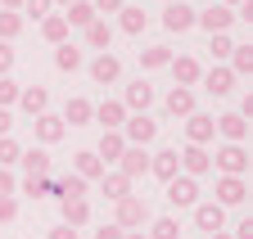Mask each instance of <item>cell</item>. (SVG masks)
Returning a JSON list of instances; mask_svg holds the SVG:
<instances>
[{"instance_id": "obj_1", "label": "cell", "mask_w": 253, "mask_h": 239, "mask_svg": "<svg viewBox=\"0 0 253 239\" xmlns=\"http://www.w3.org/2000/svg\"><path fill=\"white\" fill-rule=\"evenodd\" d=\"M149 221H154V212H149V203H145L140 194H126V199L113 203V226H118V230H140V226H149Z\"/></svg>"}, {"instance_id": "obj_2", "label": "cell", "mask_w": 253, "mask_h": 239, "mask_svg": "<svg viewBox=\"0 0 253 239\" xmlns=\"http://www.w3.org/2000/svg\"><path fill=\"white\" fill-rule=\"evenodd\" d=\"M154 136H158V122H154L149 113H126V122H122V140L126 144H140L145 149Z\"/></svg>"}, {"instance_id": "obj_3", "label": "cell", "mask_w": 253, "mask_h": 239, "mask_svg": "<svg viewBox=\"0 0 253 239\" xmlns=\"http://www.w3.org/2000/svg\"><path fill=\"white\" fill-rule=\"evenodd\" d=\"M176 163H181V176H190V181H199V176L212 171V154L199 149V144H185L181 154H176Z\"/></svg>"}, {"instance_id": "obj_4", "label": "cell", "mask_w": 253, "mask_h": 239, "mask_svg": "<svg viewBox=\"0 0 253 239\" xmlns=\"http://www.w3.org/2000/svg\"><path fill=\"white\" fill-rule=\"evenodd\" d=\"M212 163H217L221 176H244L249 171V149L244 144H221L217 154H212Z\"/></svg>"}, {"instance_id": "obj_5", "label": "cell", "mask_w": 253, "mask_h": 239, "mask_svg": "<svg viewBox=\"0 0 253 239\" xmlns=\"http://www.w3.org/2000/svg\"><path fill=\"white\" fill-rule=\"evenodd\" d=\"M217 199V207H240L244 199H249V181H244V176H217V190H212Z\"/></svg>"}, {"instance_id": "obj_6", "label": "cell", "mask_w": 253, "mask_h": 239, "mask_svg": "<svg viewBox=\"0 0 253 239\" xmlns=\"http://www.w3.org/2000/svg\"><path fill=\"white\" fill-rule=\"evenodd\" d=\"M118 171L126 176V181H140V176H149V149L126 144V149H122V158H118Z\"/></svg>"}, {"instance_id": "obj_7", "label": "cell", "mask_w": 253, "mask_h": 239, "mask_svg": "<svg viewBox=\"0 0 253 239\" xmlns=\"http://www.w3.org/2000/svg\"><path fill=\"white\" fill-rule=\"evenodd\" d=\"M168 203L172 207H195L199 203V181H190V176H172V181H168Z\"/></svg>"}, {"instance_id": "obj_8", "label": "cell", "mask_w": 253, "mask_h": 239, "mask_svg": "<svg viewBox=\"0 0 253 239\" xmlns=\"http://www.w3.org/2000/svg\"><path fill=\"white\" fill-rule=\"evenodd\" d=\"M32 131H37L41 144H59L63 136H68V127H63V117H59V113H41V117H32Z\"/></svg>"}, {"instance_id": "obj_9", "label": "cell", "mask_w": 253, "mask_h": 239, "mask_svg": "<svg viewBox=\"0 0 253 239\" xmlns=\"http://www.w3.org/2000/svg\"><path fill=\"white\" fill-rule=\"evenodd\" d=\"M195 23L204 27V32H208V36H221V32H226V27L235 23V14H231L226 5H208L204 14H195Z\"/></svg>"}, {"instance_id": "obj_10", "label": "cell", "mask_w": 253, "mask_h": 239, "mask_svg": "<svg viewBox=\"0 0 253 239\" xmlns=\"http://www.w3.org/2000/svg\"><path fill=\"white\" fill-rule=\"evenodd\" d=\"M212 127H217V136L226 140V144H244V136H249V122L240 113H221V117H212Z\"/></svg>"}, {"instance_id": "obj_11", "label": "cell", "mask_w": 253, "mask_h": 239, "mask_svg": "<svg viewBox=\"0 0 253 239\" xmlns=\"http://www.w3.org/2000/svg\"><path fill=\"white\" fill-rule=\"evenodd\" d=\"M149 176H158V181H172V176H181V163H176V149H158V154H149Z\"/></svg>"}, {"instance_id": "obj_12", "label": "cell", "mask_w": 253, "mask_h": 239, "mask_svg": "<svg viewBox=\"0 0 253 239\" xmlns=\"http://www.w3.org/2000/svg\"><path fill=\"white\" fill-rule=\"evenodd\" d=\"M212 136H217V127H212V117H208V113H190V117H185V140H190V144H199V149H204Z\"/></svg>"}, {"instance_id": "obj_13", "label": "cell", "mask_w": 253, "mask_h": 239, "mask_svg": "<svg viewBox=\"0 0 253 239\" xmlns=\"http://www.w3.org/2000/svg\"><path fill=\"white\" fill-rule=\"evenodd\" d=\"M195 226L217 235V230H226V207H217V203H195Z\"/></svg>"}, {"instance_id": "obj_14", "label": "cell", "mask_w": 253, "mask_h": 239, "mask_svg": "<svg viewBox=\"0 0 253 239\" xmlns=\"http://www.w3.org/2000/svg\"><path fill=\"white\" fill-rule=\"evenodd\" d=\"M199 81H204V91H208V95H217V100L235 91V72H231V68H208Z\"/></svg>"}, {"instance_id": "obj_15", "label": "cell", "mask_w": 253, "mask_h": 239, "mask_svg": "<svg viewBox=\"0 0 253 239\" xmlns=\"http://www.w3.org/2000/svg\"><path fill=\"white\" fill-rule=\"evenodd\" d=\"M154 104V86L149 81H131V86H126V95H122V108L126 113H145Z\"/></svg>"}, {"instance_id": "obj_16", "label": "cell", "mask_w": 253, "mask_h": 239, "mask_svg": "<svg viewBox=\"0 0 253 239\" xmlns=\"http://www.w3.org/2000/svg\"><path fill=\"white\" fill-rule=\"evenodd\" d=\"M18 104L27 117H41V113H50V91L45 86H27V91H18Z\"/></svg>"}, {"instance_id": "obj_17", "label": "cell", "mask_w": 253, "mask_h": 239, "mask_svg": "<svg viewBox=\"0 0 253 239\" xmlns=\"http://www.w3.org/2000/svg\"><path fill=\"white\" fill-rule=\"evenodd\" d=\"M95 122H100L104 131H122V122H126L122 100H104V104H95Z\"/></svg>"}, {"instance_id": "obj_18", "label": "cell", "mask_w": 253, "mask_h": 239, "mask_svg": "<svg viewBox=\"0 0 253 239\" xmlns=\"http://www.w3.org/2000/svg\"><path fill=\"white\" fill-rule=\"evenodd\" d=\"M172 77H176V86H195L204 77V64L195 54H181V59H172Z\"/></svg>"}, {"instance_id": "obj_19", "label": "cell", "mask_w": 253, "mask_h": 239, "mask_svg": "<svg viewBox=\"0 0 253 239\" xmlns=\"http://www.w3.org/2000/svg\"><path fill=\"white\" fill-rule=\"evenodd\" d=\"M73 176H82L86 185H90V181H100V176H104V163L95 158V149H82V154L73 158Z\"/></svg>"}, {"instance_id": "obj_20", "label": "cell", "mask_w": 253, "mask_h": 239, "mask_svg": "<svg viewBox=\"0 0 253 239\" xmlns=\"http://www.w3.org/2000/svg\"><path fill=\"white\" fill-rule=\"evenodd\" d=\"M163 27H168V32H190V27H195V9H190L185 0L168 5V14H163Z\"/></svg>"}, {"instance_id": "obj_21", "label": "cell", "mask_w": 253, "mask_h": 239, "mask_svg": "<svg viewBox=\"0 0 253 239\" xmlns=\"http://www.w3.org/2000/svg\"><path fill=\"white\" fill-rule=\"evenodd\" d=\"M163 104H168L172 117H190V113H195V91H190V86H172Z\"/></svg>"}, {"instance_id": "obj_22", "label": "cell", "mask_w": 253, "mask_h": 239, "mask_svg": "<svg viewBox=\"0 0 253 239\" xmlns=\"http://www.w3.org/2000/svg\"><path fill=\"white\" fill-rule=\"evenodd\" d=\"M118 27H122L126 36H140L145 27H149V14L136 9V5H122V9H118Z\"/></svg>"}, {"instance_id": "obj_23", "label": "cell", "mask_w": 253, "mask_h": 239, "mask_svg": "<svg viewBox=\"0 0 253 239\" xmlns=\"http://www.w3.org/2000/svg\"><path fill=\"white\" fill-rule=\"evenodd\" d=\"M59 207H63V226H73V230H82L90 221V203L86 199H59Z\"/></svg>"}, {"instance_id": "obj_24", "label": "cell", "mask_w": 253, "mask_h": 239, "mask_svg": "<svg viewBox=\"0 0 253 239\" xmlns=\"http://www.w3.org/2000/svg\"><path fill=\"white\" fill-rule=\"evenodd\" d=\"M122 77V64L113 54H100V59H90V81H100V86H109V81H118Z\"/></svg>"}, {"instance_id": "obj_25", "label": "cell", "mask_w": 253, "mask_h": 239, "mask_svg": "<svg viewBox=\"0 0 253 239\" xmlns=\"http://www.w3.org/2000/svg\"><path fill=\"white\" fill-rule=\"evenodd\" d=\"M82 32H86V45H90V50H100V54H109V45H113V27H109L104 18H95L90 27H82Z\"/></svg>"}, {"instance_id": "obj_26", "label": "cell", "mask_w": 253, "mask_h": 239, "mask_svg": "<svg viewBox=\"0 0 253 239\" xmlns=\"http://www.w3.org/2000/svg\"><path fill=\"white\" fill-rule=\"evenodd\" d=\"M90 117H95V104L77 95V100H68V108H63V127H86Z\"/></svg>"}, {"instance_id": "obj_27", "label": "cell", "mask_w": 253, "mask_h": 239, "mask_svg": "<svg viewBox=\"0 0 253 239\" xmlns=\"http://www.w3.org/2000/svg\"><path fill=\"white\" fill-rule=\"evenodd\" d=\"M41 36L50 45H68V23H63V14H45L41 18Z\"/></svg>"}, {"instance_id": "obj_28", "label": "cell", "mask_w": 253, "mask_h": 239, "mask_svg": "<svg viewBox=\"0 0 253 239\" xmlns=\"http://www.w3.org/2000/svg\"><path fill=\"white\" fill-rule=\"evenodd\" d=\"M122 149H126V140H122V131H104V140H100V149H95V158H100V163H118V158H122Z\"/></svg>"}, {"instance_id": "obj_29", "label": "cell", "mask_w": 253, "mask_h": 239, "mask_svg": "<svg viewBox=\"0 0 253 239\" xmlns=\"http://www.w3.org/2000/svg\"><path fill=\"white\" fill-rule=\"evenodd\" d=\"M23 171L27 176H50V154H45V149H23Z\"/></svg>"}, {"instance_id": "obj_30", "label": "cell", "mask_w": 253, "mask_h": 239, "mask_svg": "<svg viewBox=\"0 0 253 239\" xmlns=\"http://www.w3.org/2000/svg\"><path fill=\"white\" fill-rule=\"evenodd\" d=\"M100 181H104V199H109V203H118V199H126V194H131V181H126L122 171H104Z\"/></svg>"}, {"instance_id": "obj_31", "label": "cell", "mask_w": 253, "mask_h": 239, "mask_svg": "<svg viewBox=\"0 0 253 239\" xmlns=\"http://www.w3.org/2000/svg\"><path fill=\"white\" fill-rule=\"evenodd\" d=\"M95 18H100V14L90 9V0H77V5H68V14H63V23H68V27H90Z\"/></svg>"}, {"instance_id": "obj_32", "label": "cell", "mask_w": 253, "mask_h": 239, "mask_svg": "<svg viewBox=\"0 0 253 239\" xmlns=\"http://www.w3.org/2000/svg\"><path fill=\"white\" fill-rule=\"evenodd\" d=\"M145 239H181V221L176 217H154Z\"/></svg>"}, {"instance_id": "obj_33", "label": "cell", "mask_w": 253, "mask_h": 239, "mask_svg": "<svg viewBox=\"0 0 253 239\" xmlns=\"http://www.w3.org/2000/svg\"><path fill=\"white\" fill-rule=\"evenodd\" d=\"M82 64H86V59H82L77 45H59V50H54V68H59V72H77Z\"/></svg>"}, {"instance_id": "obj_34", "label": "cell", "mask_w": 253, "mask_h": 239, "mask_svg": "<svg viewBox=\"0 0 253 239\" xmlns=\"http://www.w3.org/2000/svg\"><path fill=\"white\" fill-rule=\"evenodd\" d=\"M231 72L235 77H253V45H235L231 50Z\"/></svg>"}, {"instance_id": "obj_35", "label": "cell", "mask_w": 253, "mask_h": 239, "mask_svg": "<svg viewBox=\"0 0 253 239\" xmlns=\"http://www.w3.org/2000/svg\"><path fill=\"white\" fill-rule=\"evenodd\" d=\"M54 194L59 199H86V181H82V176H59V181H54Z\"/></svg>"}, {"instance_id": "obj_36", "label": "cell", "mask_w": 253, "mask_h": 239, "mask_svg": "<svg viewBox=\"0 0 253 239\" xmlns=\"http://www.w3.org/2000/svg\"><path fill=\"white\" fill-rule=\"evenodd\" d=\"M172 64V50L168 45H149V50H140V68H168Z\"/></svg>"}, {"instance_id": "obj_37", "label": "cell", "mask_w": 253, "mask_h": 239, "mask_svg": "<svg viewBox=\"0 0 253 239\" xmlns=\"http://www.w3.org/2000/svg\"><path fill=\"white\" fill-rule=\"evenodd\" d=\"M18 32H23V14H14V9H0V41L9 45Z\"/></svg>"}, {"instance_id": "obj_38", "label": "cell", "mask_w": 253, "mask_h": 239, "mask_svg": "<svg viewBox=\"0 0 253 239\" xmlns=\"http://www.w3.org/2000/svg\"><path fill=\"white\" fill-rule=\"evenodd\" d=\"M23 194L45 199V194H54V181H50V176H23Z\"/></svg>"}, {"instance_id": "obj_39", "label": "cell", "mask_w": 253, "mask_h": 239, "mask_svg": "<svg viewBox=\"0 0 253 239\" xmlns=\"http://www.w3.org/2000/svg\"><path fill=\"white\" fill-rule=\"evenodd\" d=\"M18 158H23V144H18L14 136H5V140H0V167L9 171V167H14Z\"/></svg>"}, {"instance_id": "obj_40", "label": "cell", "mask_w": 253, "mask_h": 239, "mask_svg": "<svg viewBox=\"0 0 253 239\" xmlns=\"http://www.w3.org/2000/svg\"><path fill=\"white\" fill-rule=\"evenodd\" d=\"M18 91H23V86H18L14 77H0V108H9V104H18Z\"/></svg>"}, {"instance_id": "obj_41", "label": "cell", "mask_w": 253, "mask_h": 239, "mask_svg": "<svg viewBox=\"0 0 253 239\" xmlns=\"http://www.w3.org/2000/svg\"><path fill=\"white\" fill-rule=\"evenodd\" d=\"M208 50H212V59H231V50H235V45H231V36H226V32H221V36H212V45H208Z\"/></svg>"}, {"instance_id": "obj_42", "label": "cell", "mask_w": 253, "mask_h": 239, "mask_svg": "<svg viewBox=\"0 0 253 239\" xmlns=\"http://www.w3.org/2000/svg\"><path fill=\"white\" fill-rule=\"evenodd\" d=\"M23 9H27L32 18H45V14L54 9V0H23Z\"/></svg>"}, {"instance_id": "obj_43", "label": "cell", "mask_w": 253, "mask_h": 239, "mask_svg": "<svg viewBox=\"0 0 253 239\" xmlns=\"http://www.w3.org/2000/svg\"><path fill=\"white\" fill-rule=\"evenodd\" d=\"M14 217H18V199L9 194V199H0V226H9Z\"/></svg>"}, {"instance_id": "obj_44", "label": "cell", "mask_w": 253, "mask_h": 239, "mask_svg": "<svg viewBox=\"0 0 253 239\" xmlns=\"http://www.w3.org/2000/svg\"><path fill=\"white\" fill-rule=\"evenodd\" d=\"M231 239H253V212H244L240 221H235V235Z\"/></svg>"}, {"instance_id": "obj_45", "label": "cell", "mask_w": 253, "mask_h": 239, "mask_svg": "<svg viewBox=\"0 0 253 239\" xmlns=\"http://www.w3.org/2000/svg\"><path fill=\"white\" fill-rule=\"evenodd\" d=\"M122 5H126V0H90V9H95V14H118Z\"/></svg>"}, {"instance_id": "obj_46", "label": "cell", "mask_w": 253, "mask_h": 239, "mask_svg": "<svg viewBox=\"0 0 253 239\" xmlns=\"http://www.w3.org/2000/svg\"><path fill=\"white\" fill-rule=\"evenodd\" d=\"M18 190V181H14V171H5V167H0V199H9Z\"/></svg>"}, {"instance_id": "obj_47", "label": "cell", "mask_w": 253, "mask_h": 239, "mask_svg": "<svg viewBox=\"0 0 253 239\" xmlns=\"http://www.w3.org/2000/svg\"><path fill=\"white\" fill-rule=\"evenodd\" d=\"M9 68H14V50L0 41V77H9Z\"/></svg>"}, {"instance_id": "obj_48", "label": "cell", "mask_w": 253, "mask_h": 239, "mask_svg": "<svg viewBox=\"0 0 253 239\" xmlns=\"http://www.w3.org/2000/svg\"><path fill=\"white\" fill-rule=\"evenodd\" d=\"M122 235H126V230H118L113 221H109V226H100V230H95V239H122Z\"/></svg>"}, {"instance_id": "obj_49", "label": "cell", "mask_w": 253, "mask_h": 239, "mask_svg": "<svg viewBox=\"0 0 253 239\" xmlns=\"http://www.w3.org/2000/svg\"><path fill=\"white\" fill-rule=\"evenodd\" d=\"M50 239H77V230H73V226H63V221H59V226L50 230Z\"/></svg>"}, {"instance_id": "obj_50", "label": "cell", "mask_w": 253, "mask_h": 239, "mask_svg": "<svg viewBox=\"0 0 253 239\" xmlns=\"http://www.w3.org/2000/svg\"><path fill=\"white\" fill-rule=\"evenodd\" d=\"M9 127H14V117H9V108H0V140L9 136Z\"/></svg>"}, {"instance_id": "obj_51", "label": "cell", "mask_w": 253, "mask_h": 239, "mask_svg": "<svg viewBox=\"0 0 253 239\" xmlns=\"http://www.w3.org/2000/svg\"><path fill=\"white\" fill-rule=\"evenodd\" d=\"M0 9H14V14H18V9H23V0H0Z\"/></svg>"}, {"instance_id": "obj_52", "label": "cell", "mask_w": 253, "mask_h": 239, "mask_svg": "<svg viewBox=\"0 0 253 239\" xmlns=\"http://www.w3.org/2000/svg\"><path fill=\"white\" fill-rule=\"evenodd\" d=\"M122 239H145V235H140V230H126V235H122Z\"/></svg>"}, {"instance_id": "obj_53", "label": "cell", "mask_w": 253, "mask_h": 239, "mask_svg": "<svg viewBox=\"0 0 253 239\" xmlns=\"http://www.w3.org/2000/svg\"><path fill=\"white\" fill-rule=\"evenodd\" d=\"M208 239H231V235H226V230H217V235H208Z\"/></svg>"}, {"instance_id": "obj_54", "label": "cell", "mask_w": 253, "mask_h": 239, "mask_svg": "<svg viewBox=\"0 0 253 239\" xmlns=\"http://www.w3.org/2000/svg\"><path fill=\"white\" fill-rule=\"evenodd\" d=\"M221 5H226V9H231V5H244V0H221Z\"/></svg>"}, {"instance_id": "obj_55", "label": "cell", "mask_w": 253, "mask_h": 239, "mask_svg": "<svg viewBox=\"0 0 253 239\" xmlns=\"http://www.w3.org/2000/svg\"><path fill=\"white\" fill-rule=\"evenodd\" d=\"M54 5H77V0H54Z\"/></svg>"}, {"instance_id": "obj_56", "label": "cell", "mask_w": 253, "mask_h": 239, "mask_svg": "<svg viewBox=\"0 0 253 239\" xmlns=\"http://www.w3.org/2000/svg\"><path fill=\"white\" fill-rule=\"evenodd\" d=\"M163 5H176V0H163Z\"/></svg>"}]
</instances>
